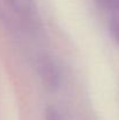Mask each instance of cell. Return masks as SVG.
I'll use <instances>...</instances> for the list:
<instances>
[{
	"mask_svg": "<svg viewBox=\"0 0 119 120\" xmlns=\"http://www.w3.org/2000/svg\"><path fill=\"white\" fill-rule=\"evenodd\" d=\"M38 71L43 86L50 91H55L61 85V70L55 60L49 55H41L38 60Z\"/></svg>",
	"mask_w": 119,
	"mask_h": 120,
	"instance_id": "6da1fadb",
	"label": "cell"
},
{
	"mask_svg": "<svg viewBox=\"0 0 119 120\" xmlns=\"http://www.w3.org/2000/svg\"><path fill=\"white\" fill-rule=\"evenodd\" d=\"M95 1L100 8L105 11L119 13V0H95Z\"/></svg>",
	"mask_w": 119,
	"mask_h": 120,
	"instance_id": "7a4b0ae2",
	"label": "cell"
},
{
	"mask_svg": "<svg viewBox=\"0 0 119 120\" xmlns=\"http://www.w3.org/2000/svg\"><path fill=\"white\" fill-rule=\"evenodd\" d=\"M44 120H63L60 112L51 106H48L44 112Z\"/></svg>",
	"mask_w": 119,
	"mask_h": 120,
	"instance_id": "277c9868",
	"label": "cell"
},
{
	"mask_svg": "<svg viewBox=\"0 0 119 120\" xmlns=\"http://www.w3.org/2000/svg\"><path fill=\"white\" fill-rule=\"evenodd\" d=\"M110 33L113 40L119 44V13H116L110 21Z\"/></svg>",
	"mask_w": 119,
	"mask_h": 120,
	"instance_id": "3957f363",
	"label": "cell"
}]
</instances>
